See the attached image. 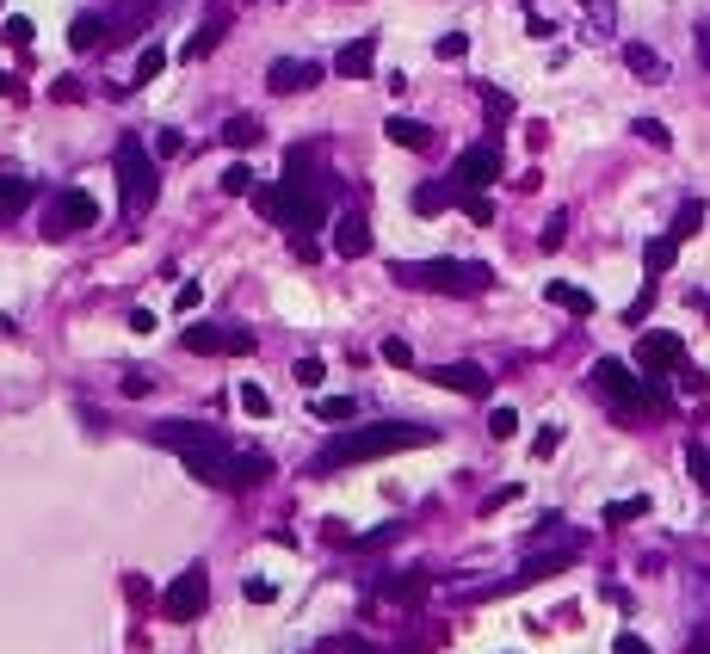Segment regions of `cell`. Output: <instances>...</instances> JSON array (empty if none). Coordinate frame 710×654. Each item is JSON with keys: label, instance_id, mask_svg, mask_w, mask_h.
I'll return each mask as SVG.
<instances>
[{"label": "cell", "instance_id": "6da1fadb", "mask_svg": "<svg viewBox=\"0 0 710 654\" xmlns=\"http://www.w3.org/2000/svg\"><path fill=\"white\" fill-rule=\"evenodd\" d=\"M155 445L173 451V457H180L198 482H210V488H260V482L272 476V463H266L260 451H235L217 426L161 420V426H155Z\"/></svg>", "mask_w": 710, "mask_h": 654}, {"label": "cell", "instance_id": "7a4b0ae2", "mask_svg": "<svg viewBox=\"0 0 710 654\" xmlns=\"http://www.w3.org/2000/svg\"><path fill=\"white\" fill-rule=\"evenodd\" d=\"M439 426H414V420H396V426H346L340 439H328L315 451L309 476H328V469H352V463H371V457H396V451H420L433 445Z\"/></svg>", "mask_w": 710, "mask_h": 654}, {"label": "cell", "instance_id": "3957f363", "mask_svg": "<svg viewBox=\"0 0 710 654\" xmlns=\"http://www.w3.org/2000/svg\"><path fill=\"white\" fill-rule=\"evenodd\" d=\"M396 278L408 290H439V297H482L494 284V272L482 260H402Z\"/></svg>", "mask_w": 710, "mask_h": 654}, {"label": "cell", "instance_id": "277c9868", "mask_svg": "<svg viewBox=\"0 0 710 654\" xmlns=\"http://www.w3.org/2000/svg\"><path fill=\"white\" fill-rule=\"evenodd\" d=\"M112 173H118V204H124V216H136V210H149V204H155L161 179H155V149H149V142L124 136V142H118V155H112Z\"/></svg>", "mask_w": 710, "mask_h": 654}, {"label": "cell", "instance_id": "5b68a950", "mask_svg": "<svg viewBox=\"0 0 710 654\" xmlns=\"http://www.w3.org/2000/svg\"><path fill=\"white\" fill-rule=\"evenodd\" d=\"M593 389L606 395V402H618V408H661L667 402L661 383L655 377H630L624 358H599V365H593Z\"/></svg>", "mask_w": 710, "mask_h": 654}, {"label": "cell", "instance_id": "8992f818", "mask_svg": "<svg viewBox=\"0 0 710 654\" xmlns=\"http://www.w3.org/2000/svg\"><path fill=\"white\" fill-rule=\"evenodd\" d=\"M204 605H210V574H204V562H192L161 593V617H167V624H192V617H204Z\"/></svg>", "mask_w": 710, "mask_h": 654}, {"label": "cell", "instance_id": "52a82bcc", "mask_svg": "<svg viewBox=\"0 0 710 654\" xmlns=\"http://www.w3.org/2000/svg\"><path fill=\"white\" fill-rule=\"evenodd\" d=\"M180 340H186V352H198V358L254 352V334H247V327H210V321H186V327H180Z\"/></svg>", "mask_w": 710, "mask_h": 654}, {"label": "cell", "instance_id": "ba28073f", "mask_svg": "<svg viewBox=\"0 0 710 654\" xmlns=\"http://www.w3.org/2000/svg\"><path fill=\"white\" fill-rule=\"evenodd\" d=\"M451 179H457V186H464V192H482L488 179H501V142H470V149L457 155Z\"/></svg>", "mask_w": 710, "mask_h": 654}, {"label": "cell", "instance_id": "9c48e42d", "mask_svg": "<svg viewBox=\"0 0 710 654\" xmlns=\"http://www.w3.org/2000/svg\"><path fill=\"white\" fill-rule=\"evenodd\" d=\"M93 223H99V204H93L81 186L56 192V204H50V235H81V229H93Z\"/></svg>", "mask_w": 710, "mask_h": 654}, {"label": "cell", "instance_id": "30bf717a", "mask_svg": "<svg viewBox=\"0 0 710 654\" xmlns=\"http://www.w3.org/2000/svg\"><path fill=\"white\" fill-rule=\"evenodd\" d=\"M284 223L291 229H328V198L315 192V179H303V186H284Z\"/></svg>", "mask_w": 710, "mask_h": 654}, {"label": "cell", "instance_id": "8fae6325", "mask_svg": "<svg viewBox=\"0 0 710 654\" xmlns=\"http://www.w3.org/2000/svg\"><path fill=\"white\" fill-rule=\"evenodd\" d=\"M680 358H686L680 334H643V340H636V371H643V377H661V371H680Z\"/></svg>", "mask_w": 710, "mask_h": 654}, {"label": "cell", "instance_id": "7c38bea8", "mask_svg": "<svg viewBox=\"0 0 710 654\" xmlns=\"http://www.w3.org/2000/svg\"><path fill=\"white\" fill-rule=\"evenodd\" d=\"M426 377H433L439 389H451V395H476V402H482V395L494 389V377H488L482 365H470V358H464V365H433Z\"/></svg>", "mask_w": 710, "mask_h": 654}, {"label": "cell", "instance_id": "4fadbf2b", "mask_svg": "<svg viewBox=\"0 0 710 654\" xmlns=\"http://www.w3.org/2000/svg\"><path fill=\"white\" fill-rule=\"evenodd\" d=\"M315 81H322V68H315V62H297V56H278V62L266 68V87H272V93H309Z\"/></svg>", "mask_w": 710, "mask_h": 654}, {"label": "cell", "instance_id": "5bb4252c", "mask_svg": "<svg viewBox=\"0 0 710 654\" xmlns=\"http://www.w3.org/2000/svg\"><path fill=\"white\" fill-rule=\"evenodd\" d=\"M371 62H377V38H352V44L334 50V75H340V81H365Z\"/></svg>", "mask_w": 710, "mask_h": 654}, {"label": "cell", "instance_id": "9a60e30c", "mask_svg": "<svg viewBox=\"0 0 710 654\" xmlns=\"http://www.w3.org/2000/svg\"><path fill=\"white\" fill-rule=\"evenodd\" d=\"M334 253H340V260H365V253H371V223H365L359 210L334 223Z\"/></svg>", "mask_w": 710, "mask_h": 654}, {"label": "cell", "instance_id": "2e32d148", "mask_svg": "<svg viewBox=\"0 0 710 654\" xmlns=\"http://www.w3.org/2000/svg\"><path fill=\"white\" fill-rule=\"evenodd\" d=\"M31 198H38V186H31V179H19V173H0V229H7V223H19V216L31 210Z\"/></svg>", "mask_w": 710, "mask_h": 654}, {"label": "cell", "instance_id": "e0dca14e", "mask_svg": "<svg viewBox=\"0 0 710 654\" xmlns=\"http://www.w3.org/2000/svg\"><path fill=\"white\" fill-rule=\"evenodd\" d=\"M464 198V186H457V179H445V186H414V210L420 216H439L445 204H457Z\"/></svg>", "mask_w": 710, "mask_h": 654}, {"label": "cell", "instance_id": "ac0fdd59", "mask_svg": "<svg viewBox=\"0 0 710 654\" xmlns=\"http://www.w3.org/2000/svg\"><path fill=\"white\" fill-rule=\"evenodd\" d=\"M383 136L396 142V149H433V130L414 124V118H389V124H383Z\"/></svg>", "mask_w": 710, "mask_h": 654}, {"label": "cell", "instance_id": "d6986e66", "mask_svg": "<svg viewBox=\"0 0 710 654\" xmlns=\"http://www.w3.org/2000/svg\"><path fill=\"white\" fill-rule=\"evenodd\" d=\"M544 297H550L556 309H568V315H581V321L593 315V297H587L581 284H562V278H556V284H544Z\"/></svg>", "mask_w": 710, "mask_h": 654}, {"label": "cell", "instance_id": "ffe728a7", "mask_svg": "<svg viewBox=\"0 0 710 654\" xmlns=\"http://www.w3.org/2000/svg\"><path fill=\"white\" fill-rule=\"evenodd\" d=\"M624 62H630V75H643V81H667V62L649 44H624Z\"/></svg>", "mask_w": 710, "mask_h": 654}, {"label": "cell", "instance_id": "44dd1931", "mask_svg": "<svg viewBox=\"0 0 710 654\" xmlns=\"http://www.w3.org/2000/svg\"><path fill=\"white\" fill-rule=\"evenodd\" d=\"M266 130H260V118H223V142H229V149H254V142H260Z\"/></svg>", "mask_w": 710, "mask_h": 654}, {"label": "cell", "instance_id": "7402d4cb", "mask_svg": "<svg viewBox=\"0 0 710 654\" xmlns=\"http://www.w3.org/2000/svg\"><path fill=\"white\" fill-rule=\"evenodd\" d=\"M673 253H680V241H673V235H655V241H649V247H643V266H649V272H655V278H661V272H667V266H673Z\"/></svg>", "mask_w": 710, "mask_h": 654}, {"label": "cell", "instance_id": "603a6c76", "mask_svg": "<svg viewBox=\"0 0 710 654\" xmlns=\"http://www.w3.org/2000/svg\"><path fill=\"white\" fill-rule=\"evenodd\" d=\"M217 192H223V198H247V192H254V173H247L241 161H235V167H223V179H217Z\"/></svg>", "mask_w": 710, "mask_h": 654}, {"label": "cell", "instance_id": "cb8c5ba5", "mask_svg": "<svg viewBox=\"0 0 710 654\" xmlns=\"http://www.w3.org/2000/svg\"><path fill=\"white\" fill-rule=\"evenodd\" d=\"M698 223H704V204L692 198V204H680V216H673V229H667V235H673V241H692Z\"/></svg>", "mask_w": 710, "mask_h": 654}, {"label": "cell", "instance_id": "d4e9b609", "mask_svg": "<svg viewBox=\"0 0 710 654\" xmlns=\"http://www.w3.org/2000/svg\"><path fill=\"white\" fill-rule=\"evenodd\" d=\"M254 210L266 223H284V186H254Z\"/></svg>", "mask_w": 710, "mask_h": 654}, {"label": "cell", "instance_id": "484cf974", "mask_svg": "<svg viewBox=\"0 0 710 654\" xmlns=\"http://www.w3.org/2000/svg\"><path fill=\"white\" fill-rule=\"evenodd\" d=\"M235 402H241L247 414H254V420H266V414H272V395H266L260 383H241V389H235Z\"/></svg>", "mask_w": 710, "mask_h": 654}, {"label": "cell", "instance_id": "4316f807", "mask_svg": "<svg viewBox=\"0 0 710 654\" xmlns=\"http://www.w3.org/2000/svg\"><path fill=\"white\" fill-rule=\"evenodd\" d=\"M643 513H649V500L630 494V500H612V506H606V525H630V519H643Z\"/></svg>", "mask_w": 710, "mask_h": 654}, {"label": "cell", "instance_id": "83f0119b", "mask_svg": "<svg viewBox=\"0 0 710 654\" xmlns=\"http://www.w3.org/2000/svg\"><path fill=\"white\" fill-rule=\"evenodd\" d=\"M630 130H636V136H643V142H649V149H673V130H667L661 118H636Z\"/></svg>", "mask_w": 710, "mask_h": 654}, {"label": "cell", "instance_id": "f1b7e54d", "mask_svg": "<svg viewBox=\"0 0 710 654\" xmlns=\"http://www.w3.org/2000/svg\"><path fill=\"white\" fill-rule=\"evenodd\" d=\"M161 62H167V50H161V44L142 50V56H136V87H149V81L161 75Z\"/></svg>", "mask_w": 710, "mask_h": 654}, {"label": "cell", "instance_id": "f546056e", "mask_svg": "<svg viewBox=\"0 0 710 654\" xmlns=\"http://www.w3.org/2000/svg\"><path fill=\"white\" fill-rule=\"evenodd\" d=\"M686 469H692V482L710 494V445H686Z\"/></svg>", "mask_w": 710, "mask_h": 654}, {"label": "cell", "instance_id": "4dcf8cb0", "mask_svg": "<svg viewBox=\"0 0 710 654\" xmlns=\"http://www.w3.org/2000/svg\"><path fill=\"white\" fill-rule=\"evenodd\" d=\"M457 204H464V216H470V223H494V198H488V192H464Z\"/></svg>", "mask_w": 710, "mask_h": 654}, {"label": "cell", "instance_id": "1f68e13d", "mask_svg": "<svg viewBox=\"0 0 710 654\" xmlns=\"http://www.w3.org/2000/svg\"><path fill=\"white\" fill-rule=\"evenodd\" d=\"M315 414L334 426V420H352V414H359V402H346V395H328V402H315Z\"/></svg>", "mask_w": 710, "mask_h": 654}, {"label": "cell", "instance_id": "d6a6232c", "mask_svg": "<svg viewBox=\"0 0 710 654\" xmlns=\"http://www.w3.org/2000/svg\"><path fill=\"white\" fill-rule=\"evenodd\" d=\"M297 383L303 389H322L328 383V365H322V358H297Z\"/></svg>", "mask_w": 710, "mask_h": 654}, {"label": "cell", "instance_id": "836d02e7", "mask_svg": "<svg viewBox=\"0 0 710 654\" xmlns=\"http://www.w3.org/2000/svg\"><path fill=\"white\" fill-rule=\"evenodd\" d=\"M99 31H105V25L81 13V19H75V31H68V44H75V50H87V44H99Z\"/></svg>", "mask_w": 710, "mask_h": 654}, {"label": "cell", "instance_id": "e575fe53", "mask_svg": "<svg viewBox=\"0 0 710 654\" xmlns=\"http://www.w3.org/2000/svg\"><path fill=\"white\" fill-rule=\"evenodd\" d=\"M383 365H402V371H408V365H414V346L389 334V340H383Z\"/></svg>", "mask_w": 710, "mask_h": 654}, {"label": "cell", "instance_id": "d590c367", "mask_svg": "<svg viewBox=\"0 0 710 654\" xmlns=\"http://www.w3.org/2000/svg\"><path fill=\"white\" fill-rule=\"evenodd\" d=\"M488 432H494V439H513V432H519V414H513V408H494V414H488Z\"/></svg>", "mask_w": 710, "mask_h": 654}, {"label": "cell", "instance_id": "8d00e7d4", "mask_svg": "<svg viewBox=\"0 0 710 654\" xmlns=\"http://www.w3.org/2000/svg\"><path fill=\"white\" fill-rule=\"evenodd\" d=\"M155 155H161V161L186 155V136H180V130H161V136H155Z\"/></svg>", "mask_w": 710, "mask_h": 654}, {"label": "cell", "instance_id": "74e56055", "mask_svg": "<svg viewBox=\"0 0 710 654\" xmlns=\"http://www.w3.org/2000/svg\"><path fill=\"white\" fill-rule=\"evenodd\" d=\"M464 50H470L464 31H445V38H439V56H445V62H464Z\"/></svg>", "mask_w": 710, "mask_h": 654}, {"label": "cell", "instance_id": "f35d334b", "mask_svg": "<svg viewBox=\"0 0 710 654\" xmlns=\"http://www.w3.org/2000/svg\"><path fill=\"white\" fill-rule=\"evenodd\" d=\"M476 93H482V105H488V112H494V118H507V112H513V99H507L501 87H476Z\"/></svg>", "mask_w": 710, "mask_h": 654}, {"label": "cell", "instance_id": "ab89813d", "mask_svg": "<svg viewBox=\"0 0 710 654\" xmlns=\"http://www.w3.org/2000/svg\"><path fill=\"white\" fill-rule=\"evenodd\" d=\"M556 445H562V426H544V432H538V439H531V457H550Z\"/></svg>", "mask_w": 710, "mask_h": 654}, {"label": "cell", "instance_id": "60d3db41", "mask_svg": "<svg viewBox=\"0 0 710 654\" xmlns=\"http://www.w3.org/2000/svg\"><path fill=\"white\" fill-rule=\"evenodd\" d=\"M519 500V488H494L488 500H482V513H501V506H513Z\"/></svg>", "mask_w": 710, "mask_h": 654}, {"label": "cell", "instance_id": "b9f144b4", "mask_svg": "<svg viewBox=\"0 0 710 654\" xmlns=\"http://www.w3.org/2000/svg\"><path fill=\"white\" fill-rule=\"evenodd\" d=\"M649 309H655V284H649V290H643V297H636V303H630V309H624V321H643V315H649Z\"/></svg>", "mask_w": 710, "mask_h": 654}, {"label": "cell", "instance_id": "7bdbcfd3", "mask_svg": "<svg viewBox=\"0 0 710 654\" xmlns=\"http://www.w3.org/2000/svg\"><path fill=\"white\" fill-rule=\"evenodd\" d=\"M204 303V284H180V315H192Z\"/></svg>", "mask_w": 710, "mask_h": 654}, {"label": "cell", "instance_id": "ee69618b", "mask_svg": "<svg viewBox=\"0 0 710 654\" xmlns=\"http://www.w3.org/2000/svg\"><path fill=\"white\" fill-rule=\"evenodd\" d=\"M272 593H278L272 580H247V599H254V605H272Z\"/></svg>", "mask_w": 710, "mask_h": 654}, {"label": "cell", "instance_id": "f6af8a7d", "mask_svg": "<svg viewBox=\"0 0 710 654\" xmlns=\"http://www.w3.org/2000/svg\"><path fill=\"white\" fill-rule=\"evenodd\" d=\"M7 38L13 44H31V19H7Z\"/></svg>", "mask_w": 710, "mask_h": 654}, {"label": "cell", "instance_id": "bcb514c9", "mask_svg": "<svg viewBox=\"0 0 710 654\" xmlns=\"http://www.w3.org/2000/svg\"><path fill=\"white\" fill-rule=\"evenodd\" d=\"M612 654H649V648L636 642V636H618V642H612Z\"/></svg>", "mask_w": 710, "mask_h": 654}, {"label": "cell", "instance_id": "7dc6e473", "mask_svg": "<svg viewBox=\"0 0 710 654\" xmlns=\"http://www.w3.org/2000/svg\"><path fill=\"white\" fill-rule=\"evenodd\" d=\"M698 56H704V68H710V25H698Z\"/></svg>", "mask_w": 710, "mask_h": 654}, {"label": "cell", "instance_id": "c3c4849f", "mask_svg": "<svg viewBox=\"0 0 710 654\" xmlns=\"http://www.w3.org/2000/svg\"><path fill=\"white\" fill-rule=\"evenodd\" d=\"M0 93H7V75H0Z\"/></svg>", "mask_w": 710, "mask_h": 654}, {"label": "cell", "instance_id": "681fc988", "mask_svg": "<svg viewBox=\"0 0 710 654\" xmlns=\"http://www.w3.org/2000/svg\"><path fill=\"white\" fill-rule=\"evenodd\" d=\"M581 7H599V0H581Z\"/></svg>", "mask_w": 710, "mask_h": 654}, {"label": "cell", "instance_id": "f907efd6", "mask_svg": "<svg viewBox=\"0 0 710 654\" xmlns=\"http://www.w3.org/2000/svg\"><path fill=\"white\" fill-rule=\"evenodd\" d=\"M704 315H710V303H704Z\"/></svg>", "mask_w": 710, "mask_h": 654}]
</instances>
